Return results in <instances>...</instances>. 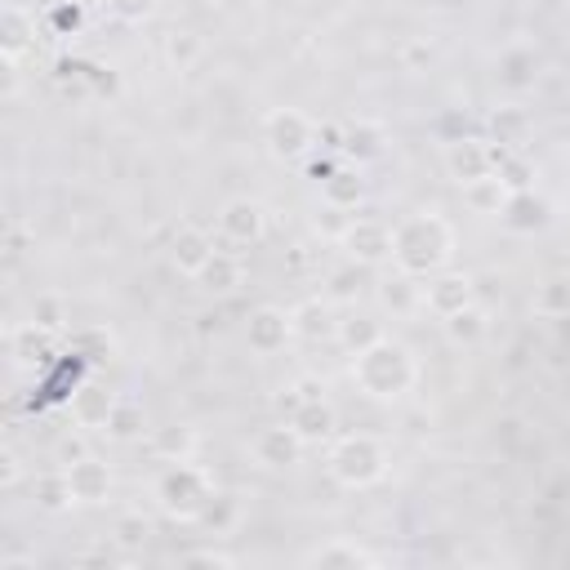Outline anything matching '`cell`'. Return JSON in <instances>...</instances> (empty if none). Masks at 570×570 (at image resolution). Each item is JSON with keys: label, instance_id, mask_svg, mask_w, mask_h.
<instances>
[{"label": "cell", "instance_id": "1", "mask_svg": "<svg viewBox=\"0 0 570 570\" xmlns=\"http://www.w3.org/2000/svg\"><path fill=\"white\" fill-rule=\"evenodd\" d=\"M450 254H454V227L432 209H414L392 227V267L405 276L428 281L432 272L450 267Z\"/></svg>", "mask_w": 570, "mask_h": 570}, {"label": "cell", "instance_id": "2", "mask_svg": "<svg viewBox=\"0 0 570 570\" xmlns=\"http://www.w3.org/2000/svg\"><path fill=\"white\" fill-rule=\"evenodd\" d=\"M352 383L370 401H401L419 383V361H414V352L405 343L383 334L379 343H370V347H361L352 356Z\"/></svg>", "mask_w": 570, "mask_h": 570}, {"label": "cell", "instance_id": "3", "mask_svg": "<svg viewBox=\"0 0 570 570\" xmlns=\"http://www.w3.org/2000/svg\"><path fill=\"white\" fill-rule=\"evenodd\" d=\"M325 472L343 490H365V485H374V481L387 476V450L370 432H343L325 450Z\"/></svg>", "mask_w": 570, "mask_h": 570}, {"label": "cell", "instance_id": "4", "mask_svg": "<svg viewBox=\"0 0 570 570\" xmlns=\"http://www.w3.org/2000/svg\"><path fill=\"white\" fill-rule=\"evenodd\" d=\"M214 476H209V468H200V463H191V459H178V463H169L160 476H156V503L174 517V521H196L200 512H205V503L214 499Z\"/></svg>", "mask_w": 570, "mask_h": 570}, {"label": "cell", "instance_id": "5", "mask_svg": "<svg viewBox=\"0 0 570 570\" xmlns=\"http://www.w3.org/2000/svg\"><path fill=\"white\" fill-rule=\"evenodd\" d=\"M321 138V125L303 111V107H276L263 116V142L276 160H298L316 147Z\"/></svg>", "mask_w": 570, "mask_h": 570}, {"label": "cell", "instance_id": "6", "mask_svg": "<svg viewBox=\"0 0 570 570\" xmlns=\"http://www.w3.org/2000/svg\"><path fill=\"white\" fill-rule=\"evenodd\" d=\"M494 169H499V147L490 138H468V134L450 138V147H445V174H450V183H459V191L472 187V183H481V178H490Z\"/></svg>", "mask_w": 570, "mask_h": 570}, {"label": "cell", "instance_id": "7", "mask_svg": "<svg viewBox=\"0 0 570 570\" xmlns=\"http://www.w3.org/2000/svg\"><path fill=\"white\" fill-rule=\"evenodd\" d=\"M338 249L347 254V263L383 267V263H392V227H387L383 218L356 214V218L347 223V232L338 236Z\"/></svg>", "mask_w": 570, "mask_h": 570}, {"label": "cell", "instance_id": "8", "mask_svg": "<svg viewBox=\"0 0 570 570\" xmlns=\"http://www.w3.org/2000/svg\"><path fill=\"white\" fill-rule=\"evenodd\" d=\"M289 338H298V334H294V312H285V307H276V303H258V307L249 312V321H245V343H249L254 356H276V352L289 347Z\"/></svg>", "mask_w": 570, "mask_h": 570}, {"label": "cell", "instance_id": "9", "mask_svg": "<svg viewBox=\"0 0 570 570\" xmlns=\"http://www.w3.org/2000/svg\"><path fill=\"white\" fill-rule=\"evenodd\" d=\"M472 303H476V281H472L468 272L441 267V272H432V276L423 281V307H428L436 321H445V316H454V312H463V307H472Z\"/></svg>", "mask_w": 570, "mask_h": 570}, {"label": "cell", "instance_id": "10", "mask_svg": "<svg viewBox=\"0 0 570 570\" xmlns=\"http://www.w3.org/2000/svg\"><path fill=\"white\" fill-rule=\"evenodd\" d=\"M303 450H307V441L294 432L289 419H285V423H267V428H258V432L249 436V454H254V463L267 468V472L294 468V463L303 459Z\"/></svg>", "mask_w": 570, "mask_h": 570}, {"label": "cell", "instance_id": "11", "mask_svg": "<svg viewBox=\"0 0 570 570\" xmlns=\"http://www.w3.org/2000/svg\"><path fill=\"white\" fill-rule=\"evenodd\" d=\"M218 236L227 240V245H258L263 236H267V209H263V200H254V196H232V200H223V209H218Z\"/></svg>", "mask_w": 570, "mask_h": 570}, {"label": "cell", "instance_id": "12", "mask_svg": "<svg viewBox=\"0 0 570 570\" xmlns=\"http://www.w3.org/2000/svg\"><path fill=\"white\" fill-rule=\"evenodd\" d=\"M485 138L499 147V151H525L530 138H534V116L517 102H503L485 116Z\"/></svg>", "mask_w": 570, "mask_h": 570}, {"label": "cell", "instance_id": "13", "mask_svg": "<svg viewBox=\"0 0 570 570\" xmlns=\"http://www.w3.org/2000/svg\"><path fill=\"white\" fill-rule=\"evenodd\" d=\"M67 481H71V499L85 503V508L107 503V499H111V485H116L111 468H107L98 454H85V459L67 463Z\"/></svg>", "mask_w": 570, "mask_h": 570}, {"label": "cell", "instance_id": "14", "mask_svg": "<svg viewBox=\"0 0 570 570\" xmlns=\"http://www.w3.org/2000/svg\"><path fill=\"white\" fill-rule=\"evenodd\" d=\"M214 249H218V245H214V236H209L205 227L183 223V227L174 232V240H169V267H174L178 276L196 281V272L209 263V254H214Z\"/></svg>", "mask_w": 570, "mask_h": 570}, {"label": "cell", "instance_id": "15", "mask_svg": "<svg viewBox=\"0 0 570 570\" xmlns=\"http://www.w3.org/2000/svg\"><path fill=\"white\" fill-rule=\"evenodd\" d=\"M31 49H36V13L22 9V4H4V13H0V53H4V62L13 67Z\"/></svg>", "mask_w": 570, "mask_h": 570}, {"label": "cell", "instance_id": "16", "mask_svg": "<svg viewBox=\"0 0 570 570\" xmlns=\"http://www.w3.org/2000/svg\"><path fill=\"white\" fill-rule=\"evenodd\" d=\"M240 285H245V263H240L236 249H214L209 263L196 272V289H205V294H214V298H227V294H236Z\"/></svg>", "mask_w": 570, "mask_h": 570}, {"label": "cell", "instance_id": "17", "mask_svg": "<svg viewBox=\"0 0 570 570\" xmlns=\"http://www.w3.org/2000/svg\"><path fill=\"white\" fill-rule=\"evenodd\" d=\"M365 200V178L356 165H334L330 178H321V205H334V209H361Z\"/></svg>", "mask_w": 570, "mask_h": 570}, {"label": "cell", "instance_id": "18", "mask_svg": "<svg viewBox=\"0 0 570 570\" xmlns=\"http://www.w3.org/2000/svg\"><path fill=\"white\" fill-rule=\"evenodd\" d=\"M289 423H294V432L307 441V445H321V441H334L338 432V414H334V405L325 401V396H316V401H303L294 414H289Z\"/></svg>", "mask_w": 570, "mask_h": 570}, {"label": "cell", "instance_id": "19", "mask_svg": "<svg viewBox=\"0 0 570 570\" xmlns=\"http://www.w3.org/2000/svg\"><path fill=\"white\" fill-rule=\"evenodd\" d=\"M494 76H499V85L503 89H530L534 85V76H539V53L530 49V45H508L503 53H499V62H494Z\"/></svg>", "mask_w": 570, "mask_h": 570}, {"label": "cell", "instance_id": "20", "mask_svg": "<svg viewBox=\"0 0 570 570\" xmlns=\"http://www.w3.org/2000/svg\"><path fill=\"white\" fill-rule=\"evenodd\" d=\"M111 405H116V392H107L102 383H85V387H76V392H71V419H76L80 428L102 432V428H107Z\"/></svg>", "mask_w": 570, "mask_h": 570}, {"label": "cell", "instance_id": "21", "mask_svg": "<svg viewBox=\"0 0 570 570\" xmlns=\"http://www.w3.org/2000/svg\"><path fill=\"white\" fill-rule=\"evenodd\" d=\"M499 223L508 232H539L548 223V205L534 196V187L530 191H512L508 205H503V214H499Z\"/></svg>", "mask_w": 570, "mask_h": 570}, {"label": "cell", "instance_id": "22", "mask_svg": "<svg viewBox=\"0 0 570 570\" xmlns=\"http://www.w3.org/2000/svg\"><path fill=\"white\" fill-rule=\"evenodd\" d=\"M379 303L387 312H396V316L419 312L423 307V281L419 276H405V272H392V276L379 281Z\"/></svg>", "mask_w": 570, "mask_h": 570}, {"label": "cell", "instance_id": "23", "mask_svg": "<svg viewBox=\"0 0 570 570\" xmlns=\"http://www.w3.org/2000/svg\"><path fill=\"white\" fill-rule=\"evenodd\" d=\"M9 352H13V365H45L53 356V334L40 330L36 321H27L9 334Z\"/></svg>", "mask_w": 570, "mask_h": 570}, {"label": "cell", "instance_id": "24", "mask_svg": "<svg viewBox=\"0 0 570 570\" xmlns=\"http://www.w3.org/2000/svg\"><path fill=\"white\" fill-rule=\"evenodd\" d=\"M102 432H107L111 441H138V436H147L151 428H147V410H142V401H134V396H116V405H111Z\"/></svg>", "mask_w": 570, "mask_h": 570}, {"label": "cell", "instance_id": "25", "mask_svg": "<svg viewBox=\"0 0 570 570\" xmlns=\"http://www.w3.org/2000/svg\"><path fill=\"white\" fill-rule=\"evenodd\" d=\"M147 450L165 463H178V459H191L196 454V432L187 423H169V428H151L147 432Z\"/></svg>", "mask_w": 570, "mask_h": 570}, {"label": "cell", "instance_id": "26", "mask_svg": "<svg viewBox=\"0 0 570 570\" xmlns=\"http://www.w3.org/2000/svg\"><path fill=\"white\" fill-rule=\"evenodd\" d=\"M338 321H334V303L330 298H307L294 307V334L298 338H334Z\"/></svg>", "mask_w": 570, "mask_h": 570}, {"label": "cell", "instance_id": "27", "mask_svg": "<svg viewBox=\"0 0 570 570\" xmlns=\"http://www.w3.org/2000/svg\"><path fill=\"white\" fill-rule=\"evenodd\" d=\"M441 330H445V338H450L454 347H476V343L490 334V316H485V307H481V303H472V307H463V312L445 316V321H441Z\"/></svg>", "mask_w": 570, "mask_h": 570}, {"label": "cell", "instance_id": "28", "mask_svg": "<svg viewBox=\"0 0 570 570\" xmlns=\"http://www.w3.org/2000/svg\"><path fill=\"white\" fill-rule=\"evenodd\" d=\"M31 494H36V508L40 512H62L71 508V481H67V468H45L31 476Z\"/></svg>", "mask_w": 570, "mask_h": 570}, {"label": "cell", "instance_id": "29", "mask_svg": "<svg viewBox=\"0 0 570 570\" xmlns=\"http://www.w3.org/2000/svg\"><path fill=\"white\" fill-rule=\"evenodd\" d=\"M307 566H321V570H356V566H374V552H365L352 539H330L325 548L307 552Z\"/></svg>", "mask_w": 570, "mask_h": 570}, {"label": "cell", "instance_id": "30", "mask_svg": "<svg viewBox=\"0 0 570 570\" xmlns=\"http://www.w3.org/2000/svg\"><path fill=\"white\" fill-rule=\"evenodd\" d=\"M530 307H534V316H543V321L570 316V272L539 281V285H534V298H530Z\"/></svg>", "mask_w": 570, "mask_h": 570}, {"label": "cell", "instance_id": "31", "mask_svg": "<svg viewBox=\"0 0 570 570\" xmlns=\"http://www.w3.org/2000/svg\"><path fill=\"white\" fill-rule=\"evenodd\" d=\"M200 58H205V36H200V31L174 27V31L165 36V62H169L174 71H191Z\"/></svg>", "mask_w": 570, "mask_h": 570}, {"label": "cell", "instance_id": "32", "mask_svg": "<svg viewBox=\"0 0 570 570\" xmlns=\"http://www.w3.org/2000/svg\"><path fill=\"white\" fill-rule=\"evenodd\" d=\"M338 151H343V156H352L356 165H361V160H374V156L383 151V129H379L374 120H356V125H347V129H343Z\"/></svg>", "mask_w": 570, "mask_h": 570}, {"label": "cell", "instance_id": "33", "mask_svg": "<svg viewBox=\"0 0 570 570\" xmlns=\"http://www.w3.org/2000/svg\"><path fill=\"white\" fill-rule=\"evenodd\" d=\"M508 196H512V191L499 183V174H490V178H481V183L463 187L468 209H472V214H485V218H499V214H503V205H508Z\"/></svg>", "mask_w": 570, "mask_h": 570}, {"label": "cell", "instance_id": "34", "mask_svg": "<svg viewBox=\"0 0 570 570\" xmlns=\"http://www.w3.org/2000/svg\"><path fill=\"white\" fill-rule=\"evenodd\" d=\"M334 338L356 356L361 347H370V343H379L383 338V325L374 321V316H365V312H347L343 321H338V330H334Z\"/></svg>", "mask_w": 570, "mask_h": 570}, {"label": "cell", "instance_id": "35", "mask_svg": "<svg viewBox=\"0 0 570 570\" xmlns=\"http://www.w3.org/2000/svg\"><path fill=\"white\" fill-rule=\"evenodd\" d=\"M67 347H71L76 356H85V361H111L116 338H111V330H107V325H85V330H71Z\"/></svg>", "mask_w": 570, "mask_h": 570}, {"label": "cell", "instance_id": "36", "mask_svg": "<svg viewBox=\"0 0 570 570\" xmlns=\"http://www.w3.org/2000/svg\"><path fill=\"white\" fill-rule=\"evenodd\" d=\"M31 321H36L40 330L58 334V330H67L71 307H67V298H62L58 289H45V294H36V298H31Z\"/></svg>", "mask_w": 570, "mask_h": 570}, {"label": "cell", "instance_id": "37", "mask_svg": "<svg viewBox=\"0 0 570 570\" xmlns=\"http://www.w3.org/2000/svg\"><path fill=\"white\" fill-rule=\"evenodd\" d=\"M499 183L508 191H530L534 187V165L525 160V151H499Z\"/></svg>", "mask_w": 570, "mask_h": 570}, {"label": "cell", "instance_id": "38", "mask_svg": "<svg viewBox=\"0 0 570 570\" xmlns=\"http://www.w3.org/2000/svg\"><path fill=\"white\" fill-rule=\"evenodd\" d=\"M236 517H240V499H236V494L214 490V499L205 503V512H200L196 521H200V525H209L214 534H227V530L236 525Z\"/></svg>", "mask_w": 570, "mask_h": 570}, {"label": "cell", "instance_id": "39", "mask_svg": "<svg viewBox=\"0 0 570 570\" xmlns=\"http://www.w3.org/2000/svg\"><path fill=\"white\" fill-rule=\"evenodd\" d=\"M365 272H370V267H361V263H343V267H334V272H330V289H325V298H330V303H356Z\"/></svg>", "mask_w": 570, "mask_h": 570}, {"label": "cell", "instance_id": "40", "mask_svg": "<svg viewBox=\"0 0 570 570\" xmlns=\"http://www.w3.org/2000/svg\"><path fill=\"white\" fill-rule=\"evenodd\" d=\"M352 218H356L352 209H334V205H321V214L312 218V227H316V236H321V240H334V245H338V236L347 232V223H352Z\"/></svg>", "mask_w": 570, "mask_h": 570}, {"label": "cell", "instance_id": "41", "mask_svg": "<svg viewBox=\"0 0 570 570\" xmlns=\"http://www.w3.org/2000/svg\"><path fill=\"white\" fill-rule=\"evenodd\" d=\"M147 534H151V521L138 517V512H125V517L116 521V543H120V548H142Z\"/></svg>", "mask_w": 570, "mask_h": 570}, {"label": "cell", "instance_id": "42", "mask_svg": "<svg viewBox=\"0 0 570 570\" xmlns=\"http://www.w3.org/2000/svg\"><path fill=\"white\" fill-rule=\"evenodd\" d=\"M107 9H111V18L138 27V22H147L156 13V0H107Z\"/></svg>", "mask_w": 570, "mask_h": 570}, {"label": "cell", "instance_id": "43", "mask_svg": "<svg viewBox=\"0 0 570 570\" xmlns=\"http://www.w3.org/2000/svg\"><path fill=\"white\" fill-rule=\"evenodd\" d=\"M183 566H218V570H227V566H236L227 552H218V548H196V552H187L183 557Z\"/></svg>", "mask_w": 570, "mask_h": 570}, {"label": "cell", "instance_id": "44", "mask_svg": "<svg viewBox=\"0 0 570 570\" xmlns=\"http://www.w3.org/2000/svg\"><path fill=\"white\" fill-rule=\"evenodd\" d=\"M18 481H22V459H18L13 450H4V454H0V485L13 490Z\"/></svg>", "mask_w": 570, "mask_h": 570}, {"label": "cell", "instance_id": "45", "mask_svg": "<svg viewBox=\"0 0 570 570\" xmlns=\"http://www.w3.org/2000/svg\"><path fill=\"white\" fill-rule=\"evenodd\" d=\"M85 454H89V450H85L80 436H62V441H58V463H62V468L76 463V459H85Z\"/></svg>", "mask_w": 570, "mask_h": 570}, {"label": "cell", "instance_id": "46", "mask_svg": "<svg viewBox=\"0 0 570 570\" xmlns=\"http://www.w3.org/2000/svg\"><path fill=\"white\" fill-rule=\"evenodd\" d=\"M53 22H58L62 31H67V27L76 31V27H80V4H76V0H62V4L53 9Z\"/></svg>", "mask_w": 570, "mask_h": 570}, {"label": "cell", "instance_id": "47", "mask_svg": "<svg viewBox=\"0 0 570 570\" xmlns=\"http://www.w3.org/2000/svg\"><path fill=\"white\" fill-rule=\"evenodd\" d=\"M294 387L303 392V401H316V396H325V383H321V379H294Z\"/></svg>", "mask_w": 570, "mask_h": 570}, {"label": "cell", "instance_id": "48", "mask_svg": "<svg viewBox=\"0 0 570 570\" xmlns=\"http://www.w3.org/2000/svg\"><path fill=\"white\" fill-rule=\"evenodd\" d=\"M27 566H36L31 552H9V557H0V570H27Z\"/></svg>", "mask_w": 570, "mask_h": 570}, {"label": "cell", "instance_id": "49", "mask_svg": "<svg viewBox=\"0 0 570 570\" xmlns=\"http://www.w3.org/2000/svg\"><path fill=\"white\" fill-rule=\"evenodd\" d=\"M552 338H557L561 352H570V316H557L552 321Z\"/></svg>", "mask_w": 570, "mask_h": 570}]
</instances>
